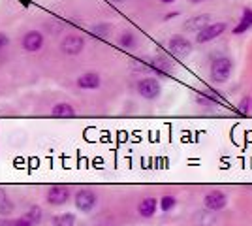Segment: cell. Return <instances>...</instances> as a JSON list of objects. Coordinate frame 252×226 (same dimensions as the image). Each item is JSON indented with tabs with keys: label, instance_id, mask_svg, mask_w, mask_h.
Wrapping results in <instances>:
<instances>
[{
	"label": "cell",
	"instance_id": "cell-1",
	"mask_svg": "<svg viewBox=\"0 0 252 226\" xmlns=\"http://www.w3.org/2000/svg\"><path fill=\"white\" fill-rule=\"evenodd\" d=\"M231 70H233V63L228 57H219L211 63V79L215 83H226L230 79Z\"/></svg>",
	"mask_w": 252,
	"mask_h": 226
},
{
	"label": "cell",
	"instance_id": "cell-2",
	"mask_svg": "<svg viewBox=\"0 0 252 226\" xmlns=\"http://www.w3.org/2000/svg\"><path fill=\"white\" fill-rule=\"evenodd\" d=\"M224 31H226V23H207L203 29H200V31H198L196 42H198V43L213 42V40H215V38H219Z\"/></svg>",
	"mask_w": 252,
	"mask_h": 226
},
{
	"label": "cell",
	"instance_id": "cell-3",
	"mask_svg": "<svg viewBox=\"0 0 252 226\" xmlns=\"http://www.w3.org/2000/svg\"><path fill=\"white\" fill-rule=\"evenodd\" d=\"M96 194L91 189H81L79 193L75 194V207L81 211V213H91L96 207Z\"/></svg>",
	"mask_w": 252,
	"mask_h": 226
},
{
	"label": "cell",
	"instance_id": "cell-4",
	"mask_svg": "<svg viewBox=\"0 0 252 226\" xmlns=\"http://www.w3.org/2000/svg\"><path fill=\"white\" fill-rule=\"evenodd\" d=\"M83 47H85V40L83 36H79V34H68L63 42H61V51L64 55H70V57L79 55L83 51Z\"/></svg>",
	"mask_w": 252,
	"mask_h": 226
},
{
	"label": "cell",
	"instance_id": "cell-5",
	"mask_svg": "<svg viewBox=\"0 0 252 226\" xmlns=\"http://www.w3.org/2000/svg\"><path fill=\"white\" fill-rule=\"evenodd\" d=\"M160 91H162V87H160L157 77H145V79H141L137 83V93L143 98H147V100L158 98L160 97Z\"/></svg>",
	"mask_w": 252,
	"mask_h": 226
},
{
	"label": "cell",
	"instance_id": "cell-6",
	"mask_svg": "<svg viewBox=\"0 0 252 226\" xmlns=\"http://www.w3.org/2000/svg\"><path fill=\"white\" fill-rule=\"evenodd\" d=\"M43 42H45V38H43V34L40 31H29L23 36L21 45L27 53H36L43 47Z\"/></svg>",
	"mask_w": 252,
	"mask_h": 226
},
{
	"label": "cell",
	"instance_id": "cell-7",
	"mask_svg": "<svg viewBox=\"0 0 252 226\" xmlns=\"http://www.w3.org/2000/svg\"><path fill=\"white\" fill-rule=\"evenodd\" d=\"M169 51L175 55V57H189L192 53V42H189L187 38H183V36H173L168 43Z\"/></svg>",
	"mask_w": 252,
	"mask_h": 226
},
{
	"label": "cell",
	"instance_id": "cell-8",
	"mask_svg": "<svg viewBox=\"0 0 252 226\" xmlns=\"http://www.w3.org/2000/svg\"><path fill=\"white\" fill-rule=\"evenodd\" d=\"M68 200H70V189L63 187V185L51 187L47 193V204L49 205H64Z\"/></svg>",
	"mask_w": 252,
	"mask_h": 226
},
{
	"label": "cell",
	"instance_id": "cell-9",
	"mask_svg": "<svg viewBox=\"0 0 252 226\" xmlns=\"http://www.w3.org/2000/svg\"><path fill=\"white\" fill-rule=\"evenodd\" d=\"M228 204V198H226V194L220 193V191H213L209 193L205 198H203V205L209 209V211H220L224 209Z\"/></svg>",
	"mask_w": 252,
	"mask_h": 226
},
{
	"label": "cell",
	"instance_id": "cell-10",
	"mask_svg": "<svg viewBox=\"0 0 252 226\" xmlns=\"http://www.w3.org/2000/svg\"><path fill=\"white\" fill-rule=\"evenodd\" d=\"M100 83H102V79L96 72H85L83 75L77 77V87L85 89V91H94L100 87Z\"/></svg>",
	"mask_w": 252,
	"mask_h": 226
},
{
	"label": "cell",
	"instance_id": "cell-11",
	"mask_svg": "<svg viewBox=\"0 0 252 226\" xmlns=\"http://www.w3.org/2000/svg\"><path fill=\"white\" fill-rule=\"evenodd\" d=\"M211 21V17L207 15V13H201V15H194V17H190L189 21L185 23V31L187 32H198L200 29H203L207 23Z\"/></svg>",
	"mask_w": 252,
	"mask_h": 226
},
{
	"label": "cell",
	"instance_id": "cell-12",
	"mask_svg": "<svg viewBox=\"0 0 252 226\" xmlns=\"http://www.w3.org/2000/svg\"><path fill=\"white\" fill-rule=\"evenodd\" d=\"M157 207H158L157 198H143L139 202V205H137V213L141 217H145V219H151V217L157 213Z\"/></svg>",
	"mask_w": 252,
	"mask_h": 226
},
{
	"label": "cell",
	"instance_id": "cell-13",
	"mask_svg": "<svg viewBox=\"0 0 252 226\" xmlns=\"http://www.w3.org/2000/svg\"><path fill=\"white\" fill-rule=\"evenodd\" d=\"M51 115L57 119H70V117H75V109L72 108L70 104L61 102V104H57V106L51 109Z\"/></svg>",
	"mask_w": 252,
	"mask_h": 226
},
{
	"label": "cell",
	"instance_id": "cell-14",
	"mask_svg": "<svg viewBox=\"0 0 252 226\" xmlns=\"http://www.w3.org/2000/svg\"><path fill=\"white\" fill-rule=\"evenodd\" d=\"M15 211V204L8 198L4 189H0V217H8Z\"/></svg>",
	"mask_w": 252,
	"mask_h": 226
},
{
	"label": "cell",
	"instance_id": "cell-15",
	"mask_svg": "<svg viewBox=\"0 0 252 226\" xmlns=\"http://www.w3.org/2000/svg\"><path fill=\"white\" fill-rule=\"evenodd\" d=\"M151 68L160 75H171V65H169L168 59H164V57H157L151 63Z\"/></svg>",
	"mask_w": 252,
	"mask_h": 226
},
{
	"label": "cell",
	"instance_id": "cell-16",
	"mask_svg": "<svg viewBox=\"0 0 252 226\" xmlns=\"http://www.w3.org/2000/svg\"><path fill=\"white\" fill-rule=\"evenodd\" d=\"M0 226H36V225H34V221H32L31 217L25 213L19 219H2L0 217Z\"/></svg>",
	"mask_w": 252,
	"mask_h": 226
},
{
	"label": "cell",
	"instance_id": "cell-17",
	"mask_svg": "<svg viewBox=\"0 0 252 226\" xmlns=\"http://www.w3.org/2000/svg\"><path fill=\"white\" fill-rule=\"evenodd\" d=\"M249 29H252V10H245L243 11L241 21H239V25L233 29V32L241 34V32H245V31H249Z\"/></svg>",
	"mask_w": 252,
	"mask_h": 226
},
{
	"label": "cell",
	"instance_id": "cell-18",
	"mask_svg": "<svg viewBox=\"0 0 252 226\" xmlns=\"http://www.w3.org/2000/svg\"><path fill=\"white\" fill-rule=\"evenodd\" d=\"M75 215L74 213H63V215L53 217V226H74Z\"/></svg>",
	"mask_w": 252,
	"mask_h": 226
},
{
	"label": "cell",
	"instance_id": "cell-19",
	"mask_svg": "<svg viewBox=\"0 0 252 226\" xmlns=\"http://www.w3.org/2000/svg\"><path fill=\"white\" fill-rule=\"evenodd\" d=\"M194 223L201 226H213L217 221L213 219V215H211L209 209H207V211H198V213L194 215Z\"/></svg>",
	"mask_w": 252,
	"mask_h": 226
},
{
	"label": "cell",
	"instance_id": "cell-20",
	"mask_svg": "<svg viewBox=\"0 0 252 226\" xmlns=\"http://www.w3.org/2000/svg\"><path fill=\"white\" fill-rule=\"evenodd\" d=\"M109 32H111V27L107 23H98L96 27H93V34H96L98 38H105Z\"/></svg>",
	"mask_w": 252,
	"mask_h": 226
},
{
	"label": "cell",
	"instance_id": "cell-21",
	"mask_svg": "<svg viewBox=\"0 0 252 226\" xmlns=\"http://www.w3.org/2000/svg\"><path fill=\"white\" fill-rule=\"evenodd\" d=\"M119 43H121L123 47H126V49H130V47L136 45V36H134L132 32H125L121 38H119Z\"/></svg>",
	"mask_w": 252,
	"mask_h": 226
},
{
	"label": "cell",
	"instance_id": "cell-22",
	"mask_svg": "<svg viewBox=\"0 0 252 226\" xmlns=\"http://www.w3.org/2000/svg\"><path fill=\"white\" fill-rule=\"evenodd\" d=\"M27 215L34 221V225H40V221H42V209L38 205H34V207H31V211H27Z\"/></svg>",
	"mask_w": 252,
	"mask_h": 226
},
{
	"label": "cell",
	"instance_id": "cell-23",
	"mask_svg": "<svg viewBox=\"0 0 252 226\" xmlns=\"http://www.w3.org/2000/svg\"><path fill=\"white\" fill-rule=\"evenodd\" d=\"M158 204H160V207H162V211H169V209L175 205V198H173V196H164Z\"/></svg>",
	"mask_w": 252,
	"mask_h": 226
},
{
	"label": "cell",
	"instance_id": "cell-24",
	"mask_svg": "<svg viewBox=\"0 0 252 226\" xmlns=\"http://www.w3.org/2000/svg\"><path fill=\"white\" fill-rule=\"evenodd\" d=\"M239 113H241V115H247V111H249V109H251V98L249 97H245L241 100V104H239Z\"/></svg>",
	"mask_w": 252,
	"mask_h": 226
},
{
	"label": "cell",
	"instance_id": "cell-25",
	"mask_svg": "<svg viewBox=\"0 0 252 226\" xmlns=\"http://www.w3.org/2000/svg\"><path fill=\"white\" fill-rule=\"evenodd\" d=\"M8 43H10V38H8V34L0 32V49H2V47H6Z\"/></svg>",
	"mask_w": 252,
	"mask_h": 226
},
{
	"label": "cell",
	"instance_id": "cell-26",
	"mask_svg": "<svg viewBox=\"0 0 252 226\" xmlns=\"http://www.w3.org/2000/svg\"><path fill=\"white\" fill-rule=\"evenodd\" d=\"M160 2H164V4H171V2H175V0H160Z\"/></svg>",
	"mask_w": 252,
	"mask_h": 226
},
{
	"label": "cell",
	"instance_id": "cell-27",
	"mask_svg": "<svg viewBox=\"0 0 252 226\" xmlns=\"http://www.w3.org/2000/svg\"><path fill=\"white\" fill-rule=\"evenodd\" d=\"M111 2H123V0H111Z\"/></svg>",
	"mask_w": 252,
	"mask_h": 226
},
{
	"label": "cell",
	"instance_id": "cell-28",
	"mask_svg": "<svg viewBox=\"0 0 252 226\" xmlns=\"http://www.w3.org/2000/svg\"><path fill=\"white\" fill-rule=\"evenodd\" d=\"M190 2H201V0H190Z\"/></svg>",
	"mask_w": 252,
	"mask_h": 226
}]
</instances>
